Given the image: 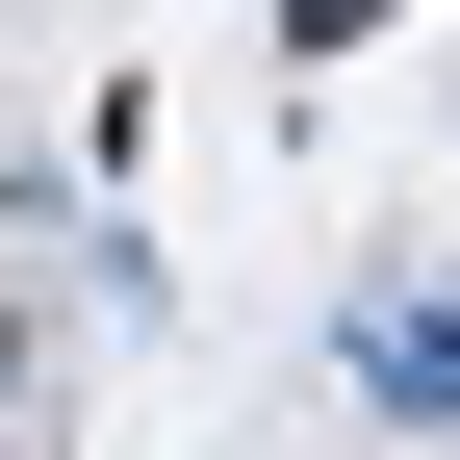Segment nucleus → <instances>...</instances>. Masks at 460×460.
<instances>
[{
    "instance_id": "obj_1",
    "label": "nucleus",
    "mask_w": 460,
    "mask_h": 460,
    "mask_svg": "<svg viewBox=\"0 0 460 460\" xmlns=\"http://www.w3.org/2000/svg\"><path fill=\"white\" fill-rule=\"evenodd\" d=\"M358 384H384L410 435H460V281H410V307H358Z\"/></svg>"
},
{
    "instance_id": "obj_2",
    "label": "nucleus",
    "mask_w": 460,
    "mask_h": 460,
    "mask_svg": "<svg viewBox=\"0 0 460 460\" xmlns=\"http://www.w3.org/2000/svg\"><path fill=\"white\" fill-rule=\"evenodd\" d=\"M281 26H307V51H358V26H410V0H281Z\"/></svg>"
}]
</instances>
